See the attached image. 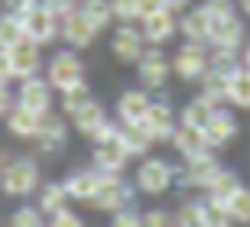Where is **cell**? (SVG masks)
Here are the masks:
<instances>
[{
  "mask_svg": "<svg viewBox=\"0 0 250 227\" xmlns=\"http://www.w3.org/2000/svg\"><path fill=\"white\" fill-rule=\"evenodd\" d=\"M228 78H231V75H221V72H214V68H208V72L198 78V82H202V98H208L214 107H221L224 101H228Z\"/></svg>",
  "mask_w": 250,
  "mask_h": 227,
  "instance_id": "obj_26",
  "label": "cell"
},
{
  "mask_svg": "<svg viewBox=\"0 0 250 227\" xmlns=\"http://www.w3.org/2000/svg\"><path fill=\"white\" fill-rule=\"evenodd\" d=\"M179 29H182V36H186L188 42H208V33H211V13H208L205 7L188 10L186 17H182V23H179Z\"/></svg>",
  "mask_w": 250,
  "mask_h": 227,
  "instance_id": "obj_21",
  "label": "cell"
},
{
  "mask_svg": "<svg viewBox=\"0 0 250 227\" xmlns=\"http://www.w3.org/2000/svg\"><path fill=\"white\" fill-rule=\"evenodd\" d=\"M0 52H3V59L10 65V75L20 78V82L39 72V42H33L29 36H20L17 42L3 45Z\"/></svg>",
  "mask_w": 250,
  "mask_h": 227,
  "instance_id": "obj_3",
  "label": "cell"
},
{
  "mask_svg": "<svg viewBox=\"0 0 250 227\" xmlns=\"http://www.w3.org/2000/svg\"><path fill=\"white\" fill-rule=\"evenodd\" d=\"M88 205L114 214L124 205H133V188L121 179V172H101V185H98V191H94V198Z\"/></svg>",
  "mask_w": 250,
  "mask_h": 227,
  "instance_id": "obj_1",
  "label": "cell"
},
{
  "mask_svg": "<svg viewBox=\"0 0 250 227\" xmlns=\"http://www.w3.org/2000/svg\"><path fill=\"white\" fill-rule=\"evenodd\" d=\"M241 7H244V13L250 17V0H241Z\"/></svg>",
  "mask_w": 250,
  "mask_h": 227,
  "instance_id": "obj_51",
  "label": "cell"
},
{
  "mask_svg": "<svg viewBox=\"0 0 250 227\" xmlns=\"http://www.w3.org/2000/svg\"><path fill=\"white\" fill-rule=\"evenodd\" d=\"M143 224H146V227H166V224H176V221H172V218H169V214H166V211H146V214H143Z\"/></svg>",
  "mask_w": 250,
  "mask_h": 227,
  "instance_id": "obj_43",
  "label": "cell"
},
{
  "mask_svg": "<svg viewBox=\"0 0 250 227\" xmlns=\"http://www.w3.org/2000/svg\"><path fill=\"white\" fill-rule=\"evenodd\" d=\"M10 224H17V227H39V224H42V208H20V211H13Z\"/></svg>",
  "mask_w": 250,
  "mask_h": 227,
  "instance_id": "obj_39",
  "label": "cell"
},
{
  "mask_svg": "<svg viewBox=\"0 0 250 227\" xmlns=\"http://www.w3.org/2000/svg\"><path fill=\"white\" fill-rule=\"evenodd\" d=\"M205 136H208V143H211V146H224V143H231L234 136H237V117H234L231 110L214 107L211 120L205 124Z\"/></svg>",
  "mask_w": 250,
  "mask_h": 227,
  "instance_id": "obj_17",
  "label": "cell"
},
{
  "mask_svg": "<svg viewBox=\"0 0 250 227\" xmlns=\"http://www.w3.org/2000/svg\"><path fill=\"white\" fill-rule=\"evenodd\" d=\"M13 107V94L7 91V84H0V114H7Z\"/></svg>",
  "mask_w": 250,
  "mask_h": 227,
  "instance_id": "obj_47",
  "label": "cell"
},
{
  "mask_svg": "<svg viewBox=\"0 0 250 227\" xmlns=\"http://www.w3.org/2000/svg\"><path fill=\"white\" fill-rule=\"evenodd\" d=\"M46 7L52 10V13H59V17H62V13H68V10L78 7V0H46Z\"/></svg>",
  "mask_w": 250,
  "mask_h": 227,
  "instance_id": "obj_45",
  "label": "cell"
},
{
  "mask_svg": "<svg viewBox=\"0 0 250 227\" xmlns=\"http://www.w3.org/2000/svg\"><path fill=\"white\" fill-rule=\"evenodd\" d=\"M172 72L182 78V82H198L205 72H208V49L205 42H186L172 59Z\"/></svg>",
  "mask_w": 250,
  "mask_h": 227,
  "instance_id": "obj_8",
  "label": "cell"
},
{
  "mask_svg": "<svg viewBox=\"0 0 250 227\" xmlns=\"http://www.w3.org/2000/svg\"><path fill=\"white\" fill-rule=\"evenodd\" d=\"M17 104L36 110V114H46V110L52 107V84H49V78H39V75L23 78V82H20Z\"/></svg>",
  "mask_w": 250,
  "mask_h": 227,
  "instance_id": "obj_12",
  "label": "cell"
},
{
  "mask_svg": "<svg viewBox=\"0 0 250 227\" xmlns=\"http://www.w3.org/2000/svg\"><path fill=\"white\" fill-rule=\"evenodd\" d=\"M78 7H82V13H84L88 20H91V23H94L98 29H104V26H107V23L114 20L111 0H82Z\"/></svg>",
  "mask_w": 250,
  "mask_h": 227,
  "instance_id": "obj_32",
  "label": "cell"
},
{
  "mask_svg": "<svg viewBox=\"0 0 250 227\" xmlns=\"http://www.w3.org/2000/svg\"><path fill=\"white\" fill-rule=\"evenodd\" d=\"M20 20H23V36H29L39 45L49 42V39H56V33H59V13H52L49 7L20 10Z\"/></svg>",
  "mask_w": 250,
  "mask_h": 227,
  "instance_id": "obj_5",
  "label": "cell"
},
{
  "mask_svg": "<svg viewBox=\"0 0 250 227\" xmlns=\"http://www.w3.org/2000/svg\"><path fill=\"white\" fill-rule=\"evenodd\" d=\"M88 101H91V91H88L84 82H78V84H72V88L62 91V110L65 114H75V110L82 107V104H88Z\"/></svg>",
  "mask_w": 250,
  "mask_h": 227,
  "instance_id": "obj_36",
  "label": "cell"
},
{
  "mask_svg": "<svg viewBox=\"0 0 250 227\" xmlns=\"http://www.w3.org/2000/svg\"><path fill=\"white\" fill-rule=\"evenodd\" d=\"M72 120H75V130L82 136H94L101 130V124L107 120V114H104V107L98 101H88V104H82V107L72 114Z\"/></svg>",
  "mask_w": 250,
  "mask_h": 227,
  "instance_id": "obj_23",
  "label": "cell"
},
{
  "mask_svg": "<svg viewBox=\"0 0 250 227\" xmlns=\"http://www.w3.org/2000/svg\"><path fill=\"white\" fill-rule=\"evenodd\" d=\"M146 107H149L146 88L143 91H124L121 101H117V117H121V124H140L143 114H146Z\"/></svg>",
  "mask_w": 250,
  "mask_h": 227,
  "instance_id": "obj_22",
  "label": "cell"
},
{
  "mask_svg": "<svg viewBox=\"0 0 250 227\" xmlns=\"http://www.w3.org/2000/svg\"><path fill=\"white\" fill-rule=\"evenodd\" d=\"M163 3H166L172 13H179V10H186V7H188V0H163Z\"/></svg>",
  "mask_w": 250,
  "mask_h": 227,
  "instance_id": "obj_49",
  "label": "cell"
},
{
  "mask_svg": "<svg viewBox=\"0 0 250 227\" xmlns=\"http://www.w3.org/2000/svg\"><path fill=\"white\" fill-rule=\"evenodd\" d=\"M176 182V169L166 159H143L137 169V188L146 195H163Z\"/></svg>",
  "mask_w": 250,
  "mask_h": 227,
  "instance_id": "obj_7",
  "label": "cell"
},
{
  "mask_svg": "<svg viewBox=\"0 0 250 227\" xmlns=\"http://www.w3.org/2000/svg\"><path fill=\"white\" fill-rule=\"evenodd\" d=\"M114 224L117 227H137V224H143V214H137L133 205H124V208L114 211Z\"/></svg>",
  "mask_w": 250,
  "mask_h": 227,
  "instance_id": "obj_40",
  "label": "cell"
},
{
  "mask_svg": "<svg viewBox=\"0 0 250 227\" xmlns=\"http://www.w3.org/2000/svg\"><path fill=\"white\" fill-rule=\"evenodd\" d=\"M208 68L221 75H234L241 68V59H237V49H228V45H214L211 55H208Z\"/></svg>",
  "mask_w": 250,
  "mask_h": 227,
  "instance_id": "obj_30",
  "label": "cell"
},
{
  "mask_svg": "<svg viewBox=\"0 0 250 227\" xmlns=\"http://www.w3.org/2000/svg\"><path fill=\"white\" fill-rule=\"evenodd\" d=\"M49 221L56 227H82V218L75 214V211H68V208H59L56 214H49Z\"/></svg>",
  "mask_w": 250,
  "mask_h": 227,
  "instance_id": "obj_41",
  "label": "cell"
},
{
  "mask_svg": "<svg viewBox=\"0 0 250 227\" xmlns=\"http://www.w3.org/2000/svg\"><path fill=\"white\" fill-rule=\"evenodd\" d=\"M140 127L153 136V143H163V140H172V130H176V120H172V107L166 101H149L146 114L140 120Z\"/></svg>",
  "mask_w": 250,
  "mask_h": 227,
  "instance_id": "obj_10",
  "label": "cell"
},
{
  "mask_svg": "<svg viewBox=\"0 0 250 227\" xmlns=\"http://www.w3.org/2000/svg\"><path fill=\"white\" fill-rule=\"evenodd\" d=\"M211 114H214L211 101H208V98H195V101H188L186 107H182V124H192V127L205 130V124L211 120Z\"/></svg>",
  "mask_w": 250,
  "mask_h": 227,
  "instance_id": "obj_29",
  "label": "cell"
},
{
  "mask_svg": "<svg viewBox=\"0 0 250 227\" xmlns=\"http://www.w3.org/2000/svg\"><path fill=\"white\" fill-rule=\"evenodd\" d=\"M39 185V169L33 159H13V163L3 165L0 172V188L13 195V198H23Z\"/></svg>",
  "mask_w": 250,
  "mask_h": 227,
  "instance_id": "obj_2",
  "label": "cell"
},
{
  "mask_svg": "<svg viewBox=\"0 0 250 227\" xmlns=\"http://www.w3.org/2000/svg\"><path fill=\"white\" fill-rule=\"evenodd\" d=\"M241 65H244V68H247V72H250V45H247V49H244V59H241Z\"/></svg>",
  "mask_w": 250,
  "mask_h": 227,
  "instance_id": "obj_50",
  "label": "cell"
},
{
  "mask_svg": "<svg viewBox=\"0 0 250 227\" xmlns=\"http://www.w3.org/2000/svg\"><path fill=\"white\" fill-rule=\"evenodd\" d=\"M101 185V169H82V172H72L65 179V191H68V198L72 201H91L94 191Z\"/></svg>",
  "mask_w": 250,
  "mask_h": 227,
  "instance_id": "obj_19",
  "label": "cell"
},
{
  "mask_svg": "<svg viewBox=\"0 0 250 227\" xmlns=\"http://www.w3.org/2000/svg\"><path fill=\"white\" fill-rule=\"evenodd\" d=\"M59 33H62V39L68 45H75V49H84V45H91L94 36L101 33V29L94 26L91 20L82 13V7L68 10V13H62L59 17Z\"/></svg>",
  "mask_w": 250,
  "mask_h": 227,
  "instance_id": "obj_6",
  "label": "cell"
},
{
  "mask_svg": "<svg viewBox=\"0 0 250 227\" xmlns=\"http://www.w3.org/2000/svg\"><path fill=\"white\" fill-rule=\"evenodd\" d=\"M202 218H205V227H228L231 224V211H228L224 201L205 198L202 201Z\"/></svg>",
  "mask_w": 250,
  "mask_h": 227,
  "instance_id": "obj_33",
  "label": "cell"
},
{
  "mask_svg": "<svg viewBox=\"0 0 250 227\" xmlns=\"http://www.w3.org/2000/svg\"><path fill=\"white\" fill-rule=\"evenodd\" d=\"M211 17H231L234 13V0H205L202 3Z\"/></svg>",
  "mask_w": 250,
  "mask_h": 227,
  "instance_id": "obj_42",
  "label": "cell"
},
{
  "mask_svg": "<svg viewBox=\"0 0 250 227\" xmlns=\"http://www.w3.org/2000/svg\"><path fill=\"white\" fill-rule=\"evenodd\" d=\"M176 29H179L176 13H172L169 7L156 10V13H149V17H143V39H146V42H153V45L169 42V39L176 36Z\"/></svg>",
  "mask_w": 250,
  "mask_h": 227,
  "instance_id": "obj_13",
  "label": "cell"
},
{
  "mask_svg": "<svg viewBox=\"0 0 250 227\" xmlns=\"http://www.w3.org/2000/svg\"><path fill=\"white\" fill-rule=\"evenodd\" d=\"M36 140H39V146L46 149V153H56L59 146L65 143V124L59 117H52V114H42L39 117V130H36Z\"/></svg>",
  "mask_w": 250,
  "mask_h": 227,
  "instance_id": "obj_24",
  "label": "cell"
},
{
  "mask_svg": "<svg viewBox=\"0 0 250 227\" xmlns=\"http://www.w3.org/2000/svg\"><path fill=\"white\" fill-rule=\"evenodd\" d=\"M143 45H146L143 33H140V29H133V26L127 23V26H121L117 33H114V42H111V49H114V55H117L121 62L133 65V62H140V55L146 52Z\"/></svg>",
  "mask_w": 250,
  "mask_h": 227,
  "instance_id": "obj_14",
  "label": "cell"
},
{
  "mask_svg": "<svg viewBox=\"0 0 250 227\" xmlns=\"http://www.w3.org/2000/svg\"><path fill=\"white\" fill-rule=\"evenodd\" d=\"M78 82H84V78H82V62H78L75 52L65 49V52H56L49 59V84H52V88L65 91V88H72V84H78Z\"/></svg>",
  "mask_w": 250,
  "mask_h": 227,
  "instance_id": "obj_9",
  "label": "cell"
},
{
  "mask_svg": "<svg viewBox=\"0 0 250 227\" xmlns=\"http://www.w3.org/2000/svg\"><path fill=\"white\" fill-rule=\"evenodd\" d=\"M137 3H140V20H143V17H149V13H156V10H163V7H166L163 0H137Z\"/></svg>",
  "mask_w": 250,
  "mask_h": 227,
  "instance_id": "obj_46",
  "label": "cell"
},
{
  "mask_svg": "<svg viewBox=\"0 0 250 227\" xmlns=\"http://www.w3.org/2000/svg\"><path fill=\"white\" fill-rule=\"evenodd\" d=\"M224 205H228V211H231V221H244V224H250V188L241 185V188L234 191Z\"/></svg>",
  "mask_w": 250,
  "mask_h": 227,
  "instance_id": "obj_34",
  "label": "cell"
},
{
  "mask_svg": "<svg viewBox=\"0 0 250 227\" xmlns=\"http://www.w3.org/2000/svg\"><path fill=\"white\" fill-rule=\"evenodd\" d=\"M10 65H7V59H3V52H0V84H10Z\"/></svg>",
  "mask_w": 250,
  "mask_h": 227,
  "instance_id": "obj_48",
  "label": "cell"
},
{
  "mask_svg": "<svg viewBox=\"0 0 250 227\" xmlns=\"http://www.w3.org/2000/svg\"><path fill=\"white\" fill-rule=\"evenodd\" d=\"M169 72H172V65L166 62V55L159 52V49H149V52L140 55V62H137V75H140V84L146 91H156L166 84Z\"/></svg>",
  "mask_w": 250,
  "mask_h": 227,
  "instance_id": "obj_11",
  "label": "cell"
},
{
  "mask_svg": "<svg viewBox=\"0 0 250 227\" xmlns=\"http://www.w3.org/2000/svg\"><path fill=\"white\" fill-rule=\"evenodd\" d=\"M127 159H130V153H127V146L121 143V136L94 146V169H101V172H124Z\"/></svg>",
  "mask_w": 250,
  "mask_h": 227,
  "instance_id": "obj_15",
  "label": "cell"
},
{
  "mask_svg": "<svg viewBox=\"0 0 250 227\" xmlns=\"http://www.w3.org/2000/svg\"><path fill=\"white\" fill-rule=\"evenodd\" d=\"M68 201L72 198H68V191H65V182H49L46 188H42V195H39V208H42V214H56Z\"/></svg>",
  "mask_w": 250,
  "mask_h": 227,
  "instance_id": "obj_28",
  "label": "cell"
},
{
  "mask_svg": "<svg viewBox=\"0 0 250 227\" xmlns=\"http://www.w3.org/2000/svg\"><path fill=\"white\" fill-rule=\"evenodd\" d=\"M211 45H228V49H241L244 45V23L237 17H211V33H208Z\"/></svg>",
  "mask_w": 250,
  "mask_h": 227,
  "instance_id": "obj_16",
  "label": "cell"
},
{
  "mask_svg": "<svg viewBox=\"0 0 250 227\" xmlns=\"http://www.w3.org/2000/svg\"><path fill=\"white\" fill-rule=\"evenodd\" d=\"M121 143L127 146L130 156H146V149L153 146V136L140 124H121Z\"/></svg>",
  "mask_w": 250,
  "mask_h": 227,
  "instance_id": "obj_27",
  "label": "cell"
},
{
  "mask_svg": "<svg viewBox=\"0 0 250 227\" xmlns=\"http://www.w3.org/2000/svg\"><path fill=\"white\" fill-rule=\"evenodd\" d=\"M111 10H114V20H121V23L140 20V3L137 0H111Z\"/></svg>",
  "mask_w": 250,
  "mask_h": 227,
  "instance_id": "obj_38",
  "label": "cell"
},
{
  "mask_svg": "<svg viewBox=\"0 0 250 227\" xmlns=\"http://www.w3.org/2000/svg\"><path fill=\"white\" fill-rule=\"evenodd\" d=\"M221 172V165L218 159L211 156V149H205V153H195V156H186V165L176 169V179L179 185H195V188H208L211 179Z\"/></svg>",
  "mask_w": 250,
  "mask_h": 227,
  "instance_id": "obj_4",
  "label": "cell"
},
{
  "mask_svg": "<svg viewBox=\"0 0 250 227\" xmlns=\"http://www.w3.org/2000/svg\"><path fill=\"white\" fill-rule=\"evenodd\" d=\"M172 146H176L182 156H195V153L211 149V143H208L205 130L202 127H192V124H179V127L172 130Z\"/></svg>",
  "mask_w": 250,
  "mask_h": 227,
  "instance_id": "obj_18",
  "label": "cell"
},
{
  "mask_svg": "<svg viewBox=\"0 0 250 227\" xmlns=\"http://www.w3.org/2000/svg\"><path fill=\"white\" fill-rule=\"evenodd\" d=\"M39 117H42V114H36V110H29V107H23V104H17V107L7 110V130L13 136H23V140H36Z\"/></svg>",
  "mask_w": 250,
  "mask_h": 227,
  "instance_id": "obj_20",
  "label": "cell"
},
{
  "mask_svg": "<svg viewBox=\"0 0 250 227\" xmlns=\"http://www.w3.org/2000/svg\"><path fill=\"white\" fill-rule=\"evenodd\" d=\"M176 224L182 227H205V218H202V201H186L182 208L176 211Z\"/></svg>",
  "mask_w": 250,
  "mask_h": 227,
  "instance_id": "obj_37",
  "label": "cell"
},
{
  "mask_svg": "<svg viewBox=\"0 0 250 227\" xmlns=\"http://www.w3.org/2000/svg\"><path fill=\"white\" fill-rule=\"evenodd\" d=\"M237 188H241V179H237L234 172H224V169H221V172L211 179V185H208V198H214V201H228Z\"/></svg>",
  "mask_w": 250,
  "mask_h": 227,
  "instance_id": "obj_31",
  "label": "cell"
},
{
  "mask_svg": "<svg viewBox=\"0 0 250 227\" xmlns=\"http://www.w3.org/2000/svg\"><path fill=\"white\" fill-rule=\"evenodd\" d=\"M114 136H121V127H114L111 120H104L101 130H98V133H94L91 140H94V143H104V140H114Z\"/></svg>",
  "mask_w": 250,
  "mask_h": 227,
  "instance_id": "obj_44",
  "label": "cell"
},
{
  "mask_svg": "<svg viewBox=\"0 0 250 227\" xmlns=\"http://www.w3.org/2000/svg\"><path fill=\"white\" fill-rule=\"evenodd\" d=\"M228 104H234V107H241V110H250V72L244 65L228 78Z\"/></svg>",
  "mask_w": 250,
  "mask_h": 227,
  "instance_id": "obj_25",
  "label": "cell"
},
{
  "mask_svg": "<svg viewBox=\"0 0 250 227\" xmlns=\"http://www.w3.org/2000/svg\"><path fill=\"white\" fill-rule=\"evenodd\" d=\"M23 36V20H20V10H13V13H3L0 17V49L10 42H17V39Z\"/></svg>",
  "mask_w": 250,
  "mask_h": 227,
  "instance_id": "obj_35",
  "label": "cell"
}]
</instances>
